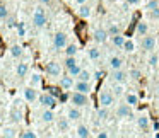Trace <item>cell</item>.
<instances>
[{"instance_id": "52a82bcc", "label": "cell", "mask_w": 159, "mask_h": 138, "mask_svg": "<svg viewBox=\"0 0 159 138\" xmlns=\"http://www.w3.org/2000/svg\"><path fill=\"white\" fill-rule=\"evenodd\" d=\"M45 72L48 77H60L62 73V67H60L58 62H48L45 65Z\"/></svg>"}, {"instance_id": "5bb4252c", "label": "cell", "mask_w": 159, "mask_h": 138, "mask_svg": "<svg viewBox=\"0 0 159 138\" xmlns=\"http://www.w3.org/2000/svg\"><path fill=\"white\" fill-rule=\"evenodd\" d=\"M67 118H69L70 121H79L80 118H82V113H80V109L77 106H72L67 111Z\"/></svg>"}, {"instance_id": "8d00e7d4", "label": "cell", "mask_w": 159, "mask_h": 138, "mask_svg": "<svg viewBox=\"0 0 159 138\" xmlns=\"http://www.w3.org/2000/svg\"><path fill=\"white\" fill-rule=\"evenodd\" d=\"M62 90H63V89H62L60 85H58V87H48V92L52 94V96H55L57 99H58V97H62Z\"/></svg>"}, {"instance_id": "74e56055", "label": "cell", "mask_w": 159, "mask_h": 138, "mask_svg": "<svg viewBox=\"0 0 159 138\" xmlns=\"http://www.w3.org/2000/svg\"><path fill=\"white\" fill-rule=\"evenodd\" d=\"M7 17H9V9H7V5L0 4V21H5Z\"/></svg>"}, {"instance_id": "4316f807", "label": "cell", "mask_w": 159, "mask_h": 138, "mask_svg": "<svg viewBox=\"0 0 159 138\" xmlns=\"http://www.w3.org/2000/svg\"><path fill=\"white\" fill-rule=\"evenodd\" d=\"M22 53H24V48H22L21 45H12L11 46V55L14 56V58H21Z\"/></svg>"}, {"instance_id": "8fae6325", "label": "cell", "mask_w": 159, "mask_h": 138, "mask_svg": "<svg viewBox=\"0 0 159 138\" xmlns=\"http://www.w3.org/2000/svg\"><path fill=\"white\" fill-rule=\"evenodd\" d=\"M74 90H79V92H84V94H89L93 90V85L91 82H86V80H77L74 84Z\"/></svg>"}, {"instance_id": "836d02e7", "label": "cell", "mask_w": 159, "mask_h": 138, "mask_svg": "<svg viewBox=\"0 0 159 138\" xmlns=\"http://www.w3.org/2000/svg\"><path fill=\"white\" fill-rule=\"evenodd\" d=\"M113 94H115V97H120V96H125V92H123V84H118V82H115L113 84Z\"/></svg>"}, {"instance_id": "cb8c5ba5", "label": "cell", "mask_w": 159, "mask_h": 138, "mask_svg": "<svg viewBox=\"0 0 159 138\" xmlns=\"http://www.w3.org/2000/svg\"><path fill=\"white\" fill-rule=\"evenodd\" d=\"M0 136H4V138H14V136H19V133L16 131V128L7 126V128H4V131H2V133H0Z\"/></svg>"}, {"instance_id": "9c48e42d", "label": "cell", "mask_w": 159, "mask_h": 138, "mask_svg": "<svg viewBox=\"0 0 159 138\" xmlns=\"http://www.w3.org/2000/svg\"><path fill=\"white\" fill-rule=\"evenodd\" d=\"M111 80L113 82H118V84H125L127 82V79H128V73L127 72H123L121 68H118V70H111Z\"/></svg>"}, {"instance_id": "f907efd6", "label": "cell", "mask_w": 159, "mask_h": 138, "mask_svg": "<svg viewBox=\"0 0 159 138\" xmlns=\"http://www.w3.org/2000/svg\"><path fill=\"white\" fill-rule=\"evenodd\" d=\"M140 0H127V4H130V5H137Z\"/></svg>"}, {"instance_id": "bcb514c9", "label": "cell", "mask_w": 159, "mask_h": 138, "mask_svg": "<svg viewBox=\"0 0 159 138\" xmlns=\"http://www.w3.org/2000/svg\"><path fill=\"white\" fill-rule=\"evenodd\" d=\"M149 15H151V19H159V7L149 11Z\"/></svg>"}, {"instance_id": "484cf974", "label": "cell", "mask_w": 159, "mask_h": 138, "mask_svg": "<svg viewBox=\"0 0 159 138\" xmlns=\"http://www.w3.org/2000/svg\"><path fill=\"white\" fill-rule=\"evenodd\" d=\"M87 56H89L91 60H99L101 58V50L96 48V46H91V48L87 50Z\"/></svg>"}, {"instance_id": "1f68e13d", "label": "cell", "mask_w": 159, "mask_h": 138, "mask_svg": "<svg viewBox=\"0 0 159 138\" xmlns=\"http://www.w3.org/2000/svg\"><path fill=\"white\" fill-rule=\"evenodd\" d=\"M147 65L149 67H157L159 65V55H157V53H152L151 51V56L147 58Z\"/></svg>"}, {"instance_id": "816d5d0a", "label": "cell", "mask_w": 159, "mask_h": 138, "mask_svg": "<svg viewBox=\"0 0 159 138\" xmlns=\"http://www.w3.org/2000/svg\"><path fill=\"white\" fill-rule=\"evenodd\" d=\"M77 5H80V4H87V0H74Z\"/></svg>"}, {"instance_id": "5b68a950", "label": "cell", "mask_w": 159, "mask_h": 138, "mask_svg": "<svg viewBox=\"0 0 159 138\" xmlns=\"http://www.w3.org/2000/svg\"><path fill=\"white\" fill-rule=\"evenodd\" d=\"M67 45H69V38H67L65 32H62V31L55 32V36H53V46L57 50H65Z\"/></svg>"}, {"instance_id": "277c9868", "label": "cell", "mask_w": 159, "mask_h": 138, "mask_svg": "<svg viewBox=\"0 0 159 138\" xmlns=\"http://www.w3.org/2000/svg\"><path fill=\"white\" fill-rule=\"evenodd\" d=\"M99 104L104 107H111L115 104V94L111 90H101L99 92Z\"/></svg>"}, {"instance_id": "2e32d148", "label": "cell", "mask_w": 159, "mask_h": 138, "mask_svg": "<svg viewBox=\"0 0 159 138\" xmlns=\"http://www.w3.org/2000/svg\"><path fill=\"white\" fill-rule=\"evenodd\" d=\"M77 14H79V17L87 19V17H91V14H93V9H91L87 4H80L79 9H77Z\"/></svg>"}, {"instance_id": "ee69618b", "label": "cell", "mask_w": 159, "mask_h": 138, "mask_svg": "<svg viewBox=\"0 0 159 138\" xmlns=\"http://www.w3.org/2000/svg\"><path fill=\"white\" fill-rule=\"evenodd\" d=\"M19 136L21 138H36L38 135H36L34 131H31V130H26V131H22V133H19Z\"/></svg>"}, {"instance_id": "603a6c76", "label": "cell", "mask_w": 159, "mask_h": 138, "mask_svg": "<svg viewBox=\"0 0 159 138\" xmlns=\"http://www.w3.org/2000/svg\"><path fill=\"white\" fill-rule=\"evenodd\" d=\"M125 102L130 104V106H137L139 104V96L135 92H127L125 94Z\"/></svg>"}, {"instance_id": "f35d334b", "label": "cell", "mask_w": 159, "mask_h": 138, "mask_svg": "<svg viewBox=\"0 0 159 138\" xmlns=\"http://www.w3.org/2000/svg\"><path fill=\"white\" fill-rule=\"evenodd\" d=\"M128 75L132 77V80H140V77H142V72L139 68H132L130 72H128Z\"/></svg>"}, {"instance_id": "d590c367", "label": "cell", "mask_w": 159, "mask_h": 138, "mask_svg": "<svg viewBox=\"0 0 159 138\" xmlns=\"http://www.w3.org/2000/svg\"><path fill=\"white\" fill-rule=\"evenodd\" d=\"M121 50L123 51H127V53H132L135 50V45H134V41H130V39H127V41L123 43V46H121Z\"/></svg>"}, {"instance_id": "ac0fdd59", "label": "cell", "mask_w": 159, "mask_h": 138, "mask_svg": "<svg viewBox=\"0 0 159 138\" xmlns=\"http://www.w3.org/2000/svg\"><path fill=\"white\" fill-rule=\"evenodd\" d=\"M75 136H79V138H89L91 136L89 126H86V124H79V126L75 128Z\"/></svg>"}, {"instance_id": "6da1fadb", "label": "cell", "mask_w": 159, "mask_h": 138, "mask_svg": "<svg viewBox=\"0 0 159 138\" xmlns=\"http://www.w3.org/2000/svg\"><path fill=\"white\" fill-rule=\"evenodd\" d=\"M46 22H48V17H46L45 9L36 7L34 12H33V24H34V28H45Z\"/></svg>"}, {"instance_id": "4fadbf2b", "label": "cell", "mask_w": 159, "mask_h": 138, "mask_svg": "<svg viewBox=\"0 0 159 138\" xmlns=\"http://www.w3.org/2000/svg\"><path fill=\"white\" fill-rule=\"evenodd\" d=\"M108 31L106 29H96V31L93 32V38H94V41L96 43H106L108 41Z\"/></svg>"}, {"instance_id": "f1b7e54d", "label": "cell", "mask_w": 159, "mask_h": 138, "mask_svg": "<svg viewBox=\"0 0 159 138\" xmlns=\"http://www.w3.org/2000/svg\"><path fill=\"white\" fill-rule=\"evenodd\" d=\"M147 32H149V26H147V22H144V21L137 22V34H139V36H145Z\"/></svg>"}, {"instance_id": "3957f363", "label": "cell", "mask_w": 159, "mask_h": 138, "mask_svg": "<svg viewBox=\"0 0 159 138\" xmlns=\"http://www.w3.org/2000/svg\"><path fill=\"white\" fill-rule=\"evenodd\" d=\"M156 45H157V39H156L154 36H149V34L142 36V43H140V48L144 50V51H147V53L154 51V50H156Z\"/></svg>"}, {"instance_id": "9a60e30c", "label": "cell", "mask_w": 159, "mask_h": 138, "mask_svg": "<svg viewBox=\"0 0 159 138\" xmlns=\"http://www.w3.org/2000/svg\"><path fill=\"white\" fill-rule=\"evenodd\" d=\"M57 130L62 131V133L69 131L70 130V119L69 118H60V119H57Z\"/></svg>"}, {"instance_id": "7402d4cb", "label": "cell", "mask_w": 159, "mask_h": 138, "mask_svg": "<svg viewBox=\"0 0 159 138\" xmlns=\"http://www.w3.org/2000/svg\"><path fill=\"white\" fill-rule=\"evenodd\" d=\"M108 65H110L111 70H118V68L123 67V58H120V56H111Z\"/></svg>"}, {"instance_id": "e0dca14e", "label": "cell", "mask_w": 159, "mask_h": 138, "mask_svg": "<svg viewBox=\"0 0 159 138\" xmlns=\"http://www.w3.org/2000/svg\"><path fill=\"white\" fill-rule=\"evenodd\" d=\"M60 87L63 90H69V89H74V77L70 75H65V77H60Z\"/></svg>"}, {"instance_id": "ab89813d", "label": "cell", "mask_w": 159, "mask_h": 138, "mask_svg": "<svg viewBox=\"0 0 159 138\" xmlns=\"http://www.w3.org/2000/svg\"><path fill=\"white\" fill-rule=\"evenodd\" d=\"M5 26H7L9 29H12V28H16V26H17V21H16L14 15H9V17L5 19Z\"/></svg>"}, {"instance_id": "d4e9b609", "label": "cell", "mask_w": 159, "mask_h": 138, "mask_svg": "<svg viewBox=\"0 0 159 138\" xmlns=\"http://www.w3.org/2000/svg\"><path fill=\"white\" fill-rule=\"evenodd\" d=\"M125 41H127V39H125V36L120 34V32H118V34H115V36H111V43H113L116 48H121Z\"/></svg>"}, {"instance_id": "d6a6232c", "label": "cell", "mask_w": 159, "mask_h": 138, "mask_svg": "<svg viewBox=\"0 0 159 138\" xmlns=\"http://www.w3.org/2000/svg\"><path fill=\"white\" fill-rule=\"evenodd\" d=\"M74 65H77V58H75V56H65V60H63V67L69 70V68H72Z\"/></svg>"}, {"instance_id": "f6af8a7d", "label": "cell", "mask_w": 159, "mask_h": 138, "mask_svg": "<svg viewBox=\"0 0 159 138\" xmlns=\"http://www.w3.org/2000/svg\"><path fill=\"white\" fill-rule=\"evenodd\" d=\"M16 28H17L19 36H24L26 34V28H24V24H22V22H17V26H16Z\"/></svg>"}, {"instance_id": "7a4b0ae2", "label": "cell", "mask_w": 159, "mask_h": 138, "mask_svg": "<svg viewBox=\"0 0 159 138\" xmlns=\"http://www.w3.org/2000/svg\"><path fill=\"white\" fill-rule=\"evenodd\" d=\"M70 102H72L74 106H77V107H84V106L89 104V97H87V94H84V92L74 90V92L70 94Z\"/></svg>"}, {"instance_id": "d6986e66", "label": "cell", "mask_w": 159, "mask_h": 138, "mask_svg": "<svg viewBox=\"0 0 159 138\" xmlns=\"http://www.w3.org/2000/svg\"><path fill=\"white\" fill-rule=\"evenodd\" d=\"M28 72H29V65H28V63H26V62L17 63V67H16V73H17L19 79L26 77V75H28Z\"/></svg>"}, {"instance_id": "7dc6e473", "label": "cell", "mask_w": 159, "mask_h": 138, "mask_svg": "<svg viewBox=\"0 0 159 138\" xmlns=\"http://www.w3.org/2000/svg\"><path fill=\"white\" fill-rule=\"evenodd\" d=\"M96 136L98 138H108V136H110V133H108V131H101V133L96 135Z\"/></svg>"}, {"instance_id": "681fc988", "label": "cell", "mask_w": 159, "mask_h": 138, "mask_svg": "<svg viewBox=\"0 0 159 138\" xmlns=\"http://www.w3.org/2000/svg\"><path fill=\"white\" fill-rule=\"evenodd\" d=\"M41 2V5H52L53 4V0H39Z\"/></svg>"}, {"instance_id": "ba28073f", "label": "cell", "mask_w": 159, "mask_h": 138, "mask_svg": "<svg viewBox=\"0 0 159 138\" xmlns=\"http://www.w3.org/2000/svg\"><path fill=\"white\" fill-rule=\"evenodd\" d=\"M132 116V106L130 104H120L116 107V118L118 119H125V118H130Z\"/></svg>"}, {"instance_id": "f546056e", "label": "cell", "mask_w": 159, "mask_h": 138, "mask_svg": "<svg viewBox=\"0 0 159 138\" xmlns=\"http://www.w3.org/2000/svg\"><path fill=\"white\" fill-rule=\"evenodd\" d=\"M77 51H79V46L77 45H67L65 46V55L67 56H77Z\"/></svg>"}, {"instance_id": "ffe728a7", "label": "cell", "mask_w": 159, "mask_h": 138, "mask_svg": "<svg viewBox=\"0 0 159 138\" xmlns=\"http://www.w3.org/2000/svg\"><path fill=\"white\" fill-rule=\"evenodd\" d=\"M9 118H11L12 123H21L22 121V111L19 109V107H14V109H11V113H9Z\"/></svg>"}, {"instance_id": "7bdbcfd3", "label": "cell", "mask_w": 159, "mask_h": 138, "mask_svg": "<svg viewBox=\"0 0 159 138\" xmlns=\"http://www.w3.org/2000/svg\"><path fill=\"white\" fill-rule=\"evenodd\" d=\"M106 31H108V34H110V36H115V34H118V32H120V29H118L116 24H110Z\"/></svg>"}, {"instance_id": "e575fe53", "label": "cell", "mask_w": 159, "mask_h": 138, "mask_svg": "<svg viewBox=\"0 0 159 138\" xmlns=\"http://www.w3.org/2000/svg\"><path fill=\"white\" fill-rule=\"evenodd\" d=\"M77 79H79V80H86V82H91L93 73H91L89 70H80V73L77 75Z\"/></svg>"}, {"instance_id": "7c38bea8", "label": "cell", "mask_w": 159, "mask_h": 138, "mask_svg": "<svg viewBox=\"0 0 159 138\" xmlns=\"http://www.w3.org/2000/svg\"><path fill=\"white\" fill-rule=\"evenodd\" d=\"M38 90H36V87H33V85H28L24 89V99L28 101V102H34L36 99H38Z\"/></svg>"}, {"instance_id": "b9f144b4", "label": "cell", "mask_w": 159, "mask_h": 138, "mask_svg": "<svg viewBox=\"0 0 159 138\" xmlns=\"http://www.w3.org/2000/svg\"><path fill=\"white\" fill-rule=\"evenodd\" d=\"M156 7H159V0H149L147 4H145V11H152V9H156Z\"/></svg>"}, {"instance_id": "4dcf8cb0", "label": "cell", "mask_w": 159, "mask_h": 138, "mask_svg": "<svg viewBox=\"0 0 159 138\" xmlns=\"http://www.w3.org/2000/svg\"><path fill=\"white\" fill-rule=\"evenodd\" d=\"M98 118H99L101 121H106L108 118H110V111H108V107L101 106L99 109H98Z\"/></svg>"}, {"instance_id": "30bf717a", "label": "cell", "mask_w": 159, "mask_h": 138, "mask_svg": "<svg viewBox=\"0 0 159 138\" xmlns=\"http://www.w3.org/2000/svg\"><path fill=\"white\" fill-rule=\"evenodd\" d=\"M149 124H151V118H149V114L147 113H140V114H139V116H137V126L140 128V130L147 131Z\"/></svg>"}, {"instance_id": "8992f818", "label": "cell", "mask_w": 159, "mask_h": 138, "mask_svg": "<svg viewBox=\"0 0 159 138\" xmlns=\"http://www.w3.org/2000/svg\"><path fill=\"white\" fill-rule=\"evenodd\" d=\"M38 101H39V104H41L43 107H50V109H53V107L57 106V97L52 96L50 92L41 94V96L38 97Z\"/></svg>"}, {"instance_id": "44dd1931", "label": "cell", "mask_w": 159, "mask_h": 138, "mask_svg": "<svg viewBox=\"0 0 159 138\" xmlns=\"http://www.w3.org/2000/svg\"><path fill=\"white\" fill-rule=\"evenodd\" d=\"M41 121L43 123H53L55 121V114L50 107H45V111L41 113Z\"/></svg>"}, {"instance_id": "60d3db41", "label": "cell", "mask_w": 159, "mask_h": 138, "mask_svg": "<svg viewBox=\"0 0 159 138\" xmlns=\"http://www.w3.org/2000/svg\"><path fill=\"white\" fill-rule=\"evenodd\" d=\"M80 70H82V68H80V67H79V63H77V65H74L72 68H69L67 72H69V75H70V77H77V75L80 73Z\"/></svg>"}, {"instance_id": "c3c4849f", "label": "cell", "mask_w": 159, "mask_h": 138, "mask_svg": "<svg viewBox=\"0 0 159 138\" xmlns=\"http://www.w3.org/2000/svg\"><path fill=\"white\" fill-rule=\"evenodd\" d=\"M94 79H103V72H101V70H98V72H94Z\"/></svg>"}, {"instance_id": "83f0119b", "label": "cell", "mask_w": 159, "mask_h": 138, "mask_svg": "<svg viewBox=\"0 0 159 138\" xmlns=\"http://www.w3.org/2000/svg\"><path fill=\"white\" fill-rule=\"evenodd\" d=\"M41 82H43L41 75H39V73H36V72L29 77V85H33V87H39V85H41Z\"/></svg>"}, {"instance_id": "f5cc1de1", "label": "cell", "mask_w": 159, "mask_h": 138, "mask_svg": "<svg viewBox=\"0 0 159 138\" xmlns=\"http://www.w3.org/2000/svg\"><path fill=\"white\" fill-rule=\"evenodd\" d=\"M156 94H157V96H159V85L156 87Z\"/></svg>"}]
</instances>
